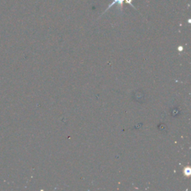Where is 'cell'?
I'll return each instance as SVG.
<instances>
[{"mask_svg":"<svg viewBox=\"0 0 191 191\" xmlns=\"http://www.w3.org/2000/svg\"><path fill=\"white\" fill-rule=\"evenodd\" d=\"M125 1L126 2V0H114V1L112 2V3H111V4L110 5V6H109L108 7V8L105 10V12H106V11H107L108 10H109L110 8H111V7H112L113 6H114V5H116V4L118 5V6H119V8H120V9L122 10V8H123V2H124Z\"/></svg>","mask_w":191,"mask_h":191,"instance_id":"cell-1","label":"cell"},{"mask_svg":"<svg viewBox=\"0 0 191 191\" xmlns=\"http://www.w3.org/2000/svg\"><path fill=\"white\" fill-rule=\"evenodd\" d=\"M190 168H189V167H187V168H186L185 170V175H189L190 174Z\"/></svg>","mask_w":191,"mask_h":191,"instance_id":"cell-2","label":"cell"}]
</instances>
